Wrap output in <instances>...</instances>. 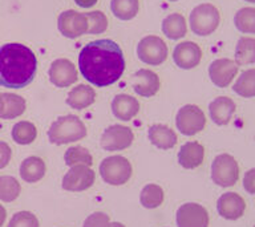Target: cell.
Here are the masks:
<instances>
[{
  "label": "cell",
  "instance_id": "obj_1",
  "mask_svg": "<svg viewBox=\"0 0 255 227\" xmlns=\"http://www.w3.org/2000/svg\"><path fill=\"white\" fill-rule=\"evenodd\" d=\"M79 69L92 85L109 87L117 83L125 71L124 53L113 40H95L80 52Z\"/></svg>",
  "mask_w": 255,
  "mask_h": 227
},
{
  "label": "cell",
  "instance_id": "obj_2",
  "mask_svg": "<svg viewBox=\"0 0 255 227\" xmlns=\"http://www.w3.org/2000/svg\"><path fill=\"white\" fill-rule=\"evenodd\" d=\"M37 71V60L31 48L19 43L0 47V85L21 89L32 83Z\"/></svg>",
  "mask_w": 255,
  "mask_h": 227
},
{
  "label": "cell",
  "instance_id": "obj_3",
  "mask_svg": "<svg viewBox=\"0 0 255 227\" xmlns=\"http://www.w3.org/2000/svg\"><path fill=\"white\" fill-rule=\"evenodd\" d=\"M87 137V126L73 114L61 115L48 129V139L53 145H67L81 141Z\"/></svg>",
  "mask_w": 255,
  "mask_h": 227
},
{
  "label": "cell",
  "instance_id": "obj_4",
  "mask_svg": "<svg viewBox=\"0 0 255 227\" xmlns=\"http://www.w3.org/2000/svg\"><path fill=\"white\" fill-rule=\"evenodd\" d=\"M99 173L105 183L112 186H121L130 179L133 167L130 161L123 155H109L101 161Z\"/></svg>",
  "mask_w": 255,
  "mask_h": 227
},
{
  "label": "cell",
  "instance_id": "obj_5",
  "mask_svg": "<svg viewBox=\"0 0 255 227\" xmlns=\"http://www.w3.org/2000/svg\"><path fill=\"white\" fill-rule=\"evenodd\" d=\"M219 12L215 5L209 3L199 4L191 11L189 17L191 31L198 36L211 35L219 25Z\"/></svg>",
  "mask_w": 255,
  "mask_h": 227
},
{
  "label": "cell",
  "instance_id": "obj_6",
  "mask_svg": "<svg viewBox=\"0 0 255 227\" xmlns=\"http://www.w3.org/2000/svg\"><path fill=\"white\" fill-rule=\"evenodd\" d=\"M206 125V115L197 105H183L175 115V126L183 135H194L203 130Z\"/></svg>",
  "mask_w": 255,
  "mask_h": 227
},
{
  "label": "cell",
  "instance_id": "obj_7",
  "mask_svg": "<svg viewBox=\"0 0 255 227\" xmlns=\"http://www.w3.org/2000/svg\"><path fill=\"white\" fill-rule=\"evenodd\" d=\"M239 178L238 162L230 154L217 155L211 163V179L221 187H230Z\"/></svg>",
  "mask_w": 255,
  "mask_h": 227
},
{
  "label": "cell",
  "instance_id": "obj_8",
  "mask_svg": "<svg viewBox=\"0 0 255 227\" xmlns=\"http://www.w3.org/2000/svg\"><path fill=\"white\" fill-rule=\"evenodd\" d=\"M137 56L147 65H161L167 59V45L158 36H145L137 45Z\"/></svg>",
  "mask_w": 255,
  "mask_h": 227
},
{
  "label": "cell",
  "instance_id": "obj_9",
  "mask_svg": "<svg viewBox=\"0 0 255 227\" xmlns=\"http://www.w3.org/2000/svg\"><path fill=\"white\" fill-rule=\"evenodd\" d=\"M96 181V173L92 166H71L61 179V187L65 191L80 193L93 186Z\"/></svg>",
  "mask_w": 255,
  "mask_h": 227
},
{
  "label": "cell",
  "instance_id": "obj_10",
  "mask_svg": "<svg viewBox=\"0 0 255 227\" xmlns=\"http://www.w3.org/2000/svg\"><path fill=\"white\" fill-rule=\"evenodd\" d=\"M134 134L129 126L125 125H111L104 130L100 145L107 151H121L130 146Z\"/></svg>",
  "mask_w": 255,
  "mask_h": 227
},
{
  "label": "cell",
  "instance_id": "obj_11",
  "mask_svg": "<svg viewBox=\"0 0 255 227\" xmlns=\"http://www.w3.org/2000/svg\"><path fill=\"white\" fill-rule=\"evenodd\" d=\"M177 227H209V213L202 205L183 203L175 213Z\"/></svg>",
  "mask_w": 255,
  "mask_h": 227
},
{
  "label": "cell",
  "instance_id": "obj_12",
  "mask_svg": "<svg viewBox=\"0 0 255 227\" xmlns=\"http://www.w3.org/2000/svg\"><path fill=\"white\" fill-rule=\"evenodd\" d=\"M57 28L60 33L68 39H76L88 33V19L85 13L75 9H68L60 13L57 19Z\"/></svg>",
  "mask_w": 255,
  "mask_h": 227
},
{
  "label": "cell",
  "instance_id": "obj_13",
  "mask_svg": "<svg viewBox=\"0 0 255 227\" xmlns=\"http://www.w3.org/2000/svg\"><path fill=\"white\" fill-rule=\"evenodd\" d=\"M48 76H49V81L55 87L68 88L77 83L79 72L71 60L57 59L51 64Z\"/></svg>",
  "mask_w": 255,
  "mask_h": 227
},
{
  "label": "cell",
  "instance_id": "obj_14",
  "mask_svg": "<svg viewBox=\"0 0 255 227\" xmlns=\"http://www.w3.org/2000/svg\"><path fill=\"white\" fill-rule=\"evenodd\" d=\"M238 73V64L230 59H218L209 67V77L214 85L226 88L231 84Z\"/></svg>",
  "mask_w": 255,
  "mask_h": 227
},
{
  "label": "cell",
  "instance_id": "obj_15",
  "mask_svg": "<svg viewBox=\"0 0 255 227\" xmlns=\"http://www.w3.org/2000/svg\"><path fill=\"white\" fill-rule=\"evenodd\" d=\"M202 59V51L198 44L193 41H182L175 45L173 51V60L175 65L181 69L195 68Z\"/></svg>",
  "mask_w": 255,
  "mask_h": 227
},
{
  "label": "cell",
  "instance_id": "obj_16",
  "mask_svg": "<svg viewBox=\"0 0 255 227\" xmlns=\"http://www.w3.org/2000/svg\"><path fill=\"white\" fill-rule=\"evenodd\" d=\"M217 210L222 218L227 219V221H237L245 214L246 203L241 195L229 191L219 197L218 202H217Z\"/></svg>",
  "mask_w": 255,
  "mask_h": 227
},
{
  "label": "cell",
  "instance_id": "obj_17",
  "mask_svg": "<svg viewBox=\"0 0 255 227\" xmlns=\"http://www.w3.org/2000/svg\"><path fill=\"white\" fill-rule=\"evenodd\" d=\"M133 91L142 97H151L159 91L161 83L155 72L150 69H138L131 76Z\"/></svg>",
  "mask_w": 255,
  "mask_h": 227
},
{
  "label": "cell",
  "instance_id": "obj_18",
  "mask_svg": "<svg viewBox=\"0 0 255 227\" xmlns=\"http://www.w3.org/2000/svg\"><path fill=\"white\" fill-rule=\"evenodd\" d=\"M112 113L120 121H130L138 114V100L129 95H117L112 100Z\"/></svg>",
  "mask_w": 255,
  "mask_h": 227
},
{
  "label": "cell",
  "instance_id": "obj_19",
  "mask_svg": "<svg viewBox=\"0 0 255 227\" xmlns=\"http://www.w3.org/2000/svg\"><path fill=\"white\" fill-rule=\"evenodd\" d=\"M203 158H205V147L197 141L183 143L177 154L178 163L186 170L198 167L203 162Z\"/></svg>",
  "mask_w": 255,
  "mask_h": 227
},
{
  "label": "cell",
  "instance_id": "obj_20",
  "mask_svg": "<svg viewBox=\"0 0 255 227\" xmlns=\"http://www.w3.org/2000/svg\"><path fill=\"white\" fill-rule=\"evenodd\" d=\"M147 138L155 147L161 150H169L177 145V134L171 127L163 123H154L147 129Z\"/></svg>",
  "mask_w": 255,
  "mask_h": 227
},
{
  "label": "cell",
  "instance_id": "obj_21",
  "mask_svg": "<svg viewBox=\"0 0 255 227\" xmlns=\"http://www.w3.org/2000/svg\"><path fill=\"white\" fill-rule=\"evenodd\" d=\"M235 112V103L229 97H217L209 105L211 121L219 126L227 125Z\"/></svg>",
  "mask_w": 255,
  "mask_h": 227
},
{
  "label": "cell",
  "instance_id": "obj_22",
  "mask_svg": "<svg viewBox=\"0 0 255 227\" xmlns=\"http://www.w3.org/2000/svg\"><path fill=\"white\" fill-rule=\"evenodd\" d=\"M47 166L43 158L37 155H29L21 161L19 167L20 178L28 183H36L41 181L45 175Z\"/></svg>",
  "mask_w": 255,
  "mask_h": 227
},
{
  "label": "cell",
  "instance_id": "obj_23",
  "mask_svg": "<svg viewBox=\"0 0 255 227\" xmlns=\"http://www.w3.org/2000/svg\"><path fill=\"white\" fill-rule=\"evenodd\" d=\"M95 89L87 84H80L69 91L65 103L68 104V107H71L75 111H83L91 107L92 104L95 103Z\"/></svg>",
  "mask_w": 255,
  "mask_h": 227
},
{
  "label": "cell",
  "instance_id": "obj_24",
  "mask_svg": "<svg viewBox=\"0 0 255 227\" xmlns=\"http://www.w3.org/2000/svg\"><path fill=\"white\" fill-rule=\"evenodd\" d=\"M162 32L167 39L179 40L186 35V20L179 13H171L166 16L162 21Z\"/></svg>",
  "mask_w": 255,
  "mask_h": 227
},
{
  "label": "cell",
  "instance_id": "obj_25",
  "mask_svg": "<svg viewBox=\"0 0 255 227\" xmlns=\"http://www.w3.org/2000/svg\"><path fill=\"white\" fill-rule=\"evenodd\" d=\"M4 101V111L0 115V118L13 119L17 118L25 112L27 101L24 97L15 93H1Z\"/></svg>",
  "mask_w": 255,
  "mask_h": 227
},
{
  "label": "cell",
  "instance_id": "obj_26",
  "mask_svg": "<svg viewBox=\"0 0 255 227\" xmlns=\"http://www.w3.org/2000/svg\"><path fill=\"white\" fill-rule=\"evenodd\" d=\"M165 199V193L162 187L157 183H147L139 193V203L147 210H154L162 205Z\"/></svg>",
  "mask_w": 255,
  "mask_h": 227
},
{
  "label": "cell",
  "instance_id": "obj_27",
  "mask_svg": "<svg viewBox=\"0 0 255 227\" xmlns=\"http://www.w3.org/2000/svg\"><path fill=\"white\" fill-rule=\"evenodd\" d=\"M11 135L12 139L17 145L25 146V145H29L35 141L36 137H37V129L29 121H19L12 127Z\"/></svg>",
  "mask_w": 255,
  "mask_h": 227
},
{
  "label": "cell",
  "instance_id": "obj_28",
  "mask_svg": "<svg viewBox=\"0 0 255 227\" xmlns=\"http://www.w3.org/2000/svg\"><path fill=\"white\" fill-rule=\"evenodd\" d=\"M64 162L68 167L71 166H92L93 157L91 151L84 146H71L68 147L67 151L64 153Z\"/></svg>",
  "mask_w": 255,
  "mask_h": 227
},
{
  "label": "cell",
  "instance_id": "obj_29",
  "mask_svg": "<svg viewBox=\"0 0 255 227\" xmlns=\"http://www.w3.org/2000/svg\"><path fill=\"white\" fill-rule=\"evenodd\" d=\"M111 9L120 20H131L139 11L138 0H112Z\"/></svg>",
  "mask_w": 255,
  "mask_h": 227
},
{
  "label": "cell",
  "instance_id": "obj_30",
  "mask_svg": "<svg viewBox=\"0 0 255 227\" xmlns=\"http://www.w3.org/2000/svg\"><path fill=\"white\" fill-rule=\"evenodd\" d=\"M21 193V186L17 178L12 175H1L0 177V201L5 203L13 202L19 198Z\"/></svg>",
  "mask_w": 255,
  "mask_h": 227
},
{
  "label": "cell",
  "instance_id": "obj_31",
  "mask_svg": "<svg viewBox=\"0 0 255 227\" xmlns=\"http://www.w3.org/2000/svg\"><path fill=\"white\" fill-rule=\"evenodd\" d=\"M235 63L238 65L255 63V39L241 37L235 49Z\"/></svg>",
  "mask_w": 255,
  "mask_h": 227
},
{
  "label": "cell",
  "instance_id": "obj_32",
  "mask_svg": "<svg viewBox=\"0 0 255 227\" xmlns=\"http://www.w3.org/2000/svg\"><path fill=\"white\" fill-rule=\"evenodd\" d=\"M233 91L241 97H255V69L242 72V75L234 83Z\"/></svg>",
  "mask_w": 255,
  "mask_h": 227
},
{
  "label": "cell",
  "instance_id": "obj_33",
  "mask_svg": "<svg viewBox=\"0 0 255 227\" xmlns=\"http://www.w3.org/2000/svg\"><path fill=\"white\" fill-rule=\"evenodd\" d=\"M234 24L237 29L245 33H255V8H241L234 16Z\"/></svg>",
  "mask_w": 255,
  "mask_h": 227
},
{
  "label": "cell",
  "instance_id": "obj_34",
  "mask_svg": "<svg viewBox=\"0 0 255 227\" xmlns=\"http://www.w3.org/2000/svg\"><path fill=\"white\" fill-rule=\"evenodd\" d=\"M88 19V33L91 35H100L107 31L108 17L101 11L85 12Z\"/></svg>",
  "mask_w": 255,
  "mask_h": 227
},
{
  "label": "cell",
  "instance_id": "obj_35",
  "mask_svg": "<svg viewBox=\"0 0 255 227\" xmlns=\"http://www.w3.org/2000/svg\"><path fill=\"white\" fill-rule=\"evenodd\" d=\"M7 227H40L39 219L31 211H19L8 221Z\"/></svg>",
  "mask_w": 255,
  "mask_h": 227
},
{
  "label": "cell",
  "instance_id": "obj_36",
  "mask_svg": "<svg viewBox=\"0 0 255 227\" xmlns=\"http://www.w3.org/2000/svg\"><path fill=\"white\" fill-rule=\"evenodd\" d=\"M109 223H111L109 215L103 211H96L85 218L83 227H109Z\"/></svg>",
  "mask_w": 255,
  "mask_h": 227
},
{
  "label": "cell",
  "instance_id": "obj_37",
  "mask_svg": "<svg viewBox=\"0 0 255 227\" xmlns=\"http://www.w3.org/2000/svg\"><path fill=\"white\" fill-rule=\"evenodd\" d=\"M12 149L7 142L0 141V170L7 167V165L11 162Z\"/></svg>",
  "mask_w": 255,
  "mask_h": 227
},
{
  "label": "cell",
  "instance_id": "obj_38",
  "mask_svg": "<svg viewBox=\"0 0 255 227\" xmlns=\"http://www.w3.org/2000/svg\"><path fill=\"white\" fill-rule=\"evenodd\" d=\"M243 187L247 193L255 194V169H250L245 173L243 177Z\"/></svg>",
  "mask_w": 255,
  "mask_h": 227
},
{
  "label": "cell",
  "instance_id": "obj_39",
  "mask_svg": "<svg viewBox=\"0 0 255 227\" xmlns=\"http://www.w3.org/2000/svg\"><path fill=\"white\" fill-rule=\"evenodd\" d=\"M99 0H75V3L81 8H92Z\"/></svg>",
  "mask_w": 255,
  "mask_h": 227
},
{
  "label": "cell",
  "instance_id": "obj_40",
  "mask_svg": "<svg viewBox=\"0 0 255 227\" xmlns=\"http://www.w3.org/2000/svg\"><path fill=\"white\" fill-rule=\"evenodd\" d=\"M5 221H7V210L4 209L3 205H0V227H3Z\"/></svg>",
  "mask_w": 255,
  "mask_h": 227
},
{
  "label": "cell",
  "instance_id": "obj_41",
  "mask_svg": "<svg viewBox=\"0 0 255 227\" xmlns=\"http://www.w3.org/2000/svg\"><path fill=\"white\" fill-rule=\"evenodd\" d=\"M109 227H127V226L123 225L121 222H111L109 223Z\"/></svg>",
  "mask_w": 255,
  "mask_h": 227
},
{
  "label": "cell",
  "instance_id": "obj_42",
  "mask_svg": "<svg viewBox=\"0 0 255 227\" xmlns=\"http://www.w3.org/2000/svg\"><path fill=\"white\" fill-rule=\"evenodd\" d=\"M3 111H4V101H3V96H1V93H0V115H1Z\"/></svg>",
  "mask_w": 255,
  "mask_h": 227
},
{
  "label": "cell",
  "instance_id": "obj_43",
  "mask_svg": "<svg viewBox=\"0 0 255 227\" xmlns=\"http://www.w3.org/2000/svg\"><path fill=\"white\" fill-rule=\"evenodd\" d=\"M246 1H250V3H255V0H246Z\"/></svg>",
  "mask_w": 255,
  "mask_h": 227
},
{
  "label": "cell",
  "instance_id": "obj_44",
  "mask_svg": "<svg viewBox=\"0 0 255 227\" xmlns=\"http://www.w3.org/2000/svg\"><path fill=\"white\" fill-rule=\"evenodd\" d=\"M169 1H178V0H169Z\"/></svg>",
  "mask_w": 255,
  "mask_h": 227
},
{
  "label": "cell",
  "instance_id": "obj_45",
  "mask_svg": "<svg viewBox=\"0 0 255 227\" xmlns=\"http://www.w3.org/2000/svg\"><path fill=\"white\" fill-rule=\"evenodd\" d=\"M254 227H255V226H254Z\"/></svg>",
  "mask_w": 255,
  "mask_h": 227
}]
</instances>
